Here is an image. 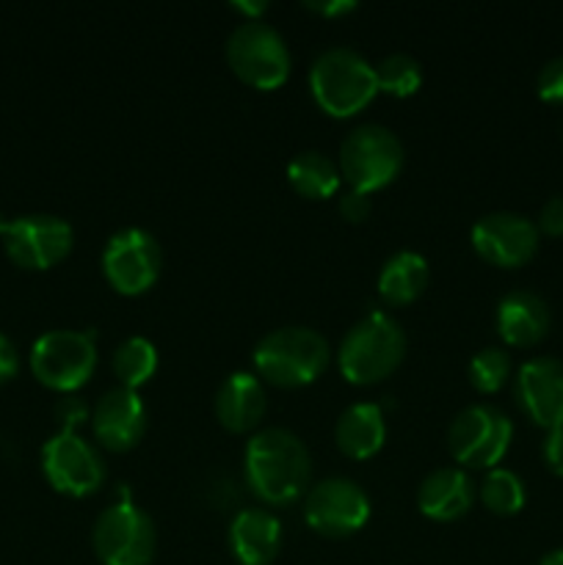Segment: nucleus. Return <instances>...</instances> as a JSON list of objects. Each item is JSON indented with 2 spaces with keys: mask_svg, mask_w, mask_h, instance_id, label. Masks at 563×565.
Instances as JSON below:
<instances>
[{
  "mask_svg": "<svg viewBox=\"0 0 563 565\" xmlns=\"http://www.w3.org/2000/svg\"><path fill=\"white\" fill-rule=\"evenodd\" d=\"M539 226L528 215L508 213V210L484 215L469 232L475 254L497 268H519L530 263L539 252Z\"/></svg>",
  "mask_w": 563,
  "mask_h": 565,
  "instance_id": "4468645a",
  "label": "nucleus"
},
{
  "mask_svg": "<svg viewBox=\"0 0 563 565\" xmlns=\"http://www.w3.org/2000/svg\"><path fill=\"white\" fill-rule=\"evenodd\" d=\"M309 92L318 108L348 119L368 108L379 94L375 66L351 47H329L309 66Z\"/></svg>",
  "mask_w": 563,
  "mask_h": 565,
  "instance_id": "7ed1b4c3",
  "label": "nucleus"
},
{
  "mask_svg": "<svg viewBox=\"0 0 563 565\" xmlns=\"http://www.w3.org/2000/svg\"><path fill=\"white\" fill-rule=\"evenodd\" d=\"M92 546L103 565H149L158 546V533L141 508L132 502H116L94 522Z\"/></svg>",
  "mask_w": 563,
  "mask_h": 565,
  "instance_id": "1a4fd4ad",
  "label": "nucleus"
},
{
  "mask_svg": "<svg viewBox=\"0 0 563 565\" xmlns=\"http://www.w3.org/2000/svg\"><path fill=\"white\" fill-rule=\"evenodd\" d=\"M163 254L147 230L127 226L114 232L103 248V274L121 296H141L158 281Z\"/></svg>",
  "mask_w": 563,
  "mask_h": 565,
  "instance_id": "f8f14e48",
  "label": "nucleus"
},
{
  "mask_svg": "<svg viewBox=\"0 0 563 565\" xmlns=\"http://www.w3.org/2000/svg\"><path fill=\"white\" fill-rule=\"evenodd\" d=\"M309 11H315V14L326 17V20H331V17H342V14H351L353 9H357V3L353 0H329V3H304Z\"/></svg>",
  "mask_w": 563,
  "mask_h": 565,
  "instance_id": "72a5a7b5",
  "label": "nucleus"
},
{
  "mask_svg": "<svg viewBox=\"0 0 563 565\" xmlns=\"http://www.w3.org/2000/svg\"><path fill=\"white\" fill-rule=\"evenodd\" d=\"M110 370H114L119 386L136 390L147 384L158 373V348L147 337H127L116 345L110 356Z\"/></svg>",
  "mask_w": 563,
  "mask_h": 565,
  "instance_id": "b1692460",
  "label": "nucleus"
},
{
  "mask_svg": "<svg viewBox=\"0 0 563 565\" xmlns=\"http://www.w3.org/2000/svg\"><path fill=\"white\" fill-rule=\"evenodd\" d=\"M340 174L351 191L375 193L395 182L403 169V143L390 127L362 125L340 147Z\"/></svg>",
  "mask_w": 563,
  "mask_h": 565,
  "instance_id": "423d86ee",
  "label": "nucleus"
},
{
  "mask_svg": "<svg viewBox=\"0 0 563 565\" xmlns=\"http://www.w3.org/2000/svg\"><path fill=\"white\" fill-rule=\"evenodd\" d=\"M42 472L55 491L66 497L97 494L108 478L103 456L75 430H59L42 447Z\"/></svg>",
  "mask_w": 563,
  "mask_h": 565,
  "instance_id": "9d476101",
  "label": "nucleus"
},
{
  "mask_svg": "<svg viewBox=\"0 0 563 565\" xmlns=\"http://www.w3.org/2000/svg\"><path fill=\"white\" fill-rule=\"evenodd\" d=\"M304 519L326 539H348L370 519V497L348 478H326L309 486L304 497Z\"/></svg>",
  "mask_w": 563,
  "mask_h": 565,
  "instance_id": "ddd939ff",
  "label": "nucleus"
},
{
  "mask_svg": "<svg viewBox=\"0 0 563 565\" xmlns=\"http://www.w3.org/2000/svg\"><path fill=\"white\" fill-rule=\"evenodd\" d=\"M467 375L475 390L484 392V395H495L506 386L508 375H511V356L502 348H484L469 359Z\"/></svg>",
  "mask_w": 563,
  "mask_h": 565,
  "instance_id": "bb28decb",
  "label": "nucleus"
},
{
  "mask_svg": "<svg viewBox=\"0 0 563 565\" xmlns=\"http://www.w3.org/2000/svg\"><path fill=\"white\" fill-rule=\"evenodd\" d=\"M403 356H406V331L392 315L375 309L353 323L346 340L340 342L337 364L348 384L370 386L395 373Z\"/></svg>",
  "mask_w": 563,
  "mask_h": 565,
  "instance_id": "f03ea898",
  "label": "nucleus"
},
{
  "mask_svg": "<svg viewBox=\"0 0 563 565\" xmlns=\"http://www.w3.org/2000/svg\"><path fill=\"white\" fill-rule=\"evenodd\" d=\"M475 500H478V486L458 467L436 469L417 489V508L434 522H456L467 516Z\"/></svg>",
  "mask_w": 563,
  "mask_h": 565,
  "instance_id": "f3484780",
  "label": "nucleus"
},
{
  "mask_svg": "<svg viewBox=\"0 0 563 565\" xmlns=\"http://www.w3.org/2000/svg\"><path fill=\"white\" fill-rule=\"evenodd\" d=\"M287 182L304 199H329L340 191L342 174L334 160L326 158L323 152L307 149L287 163Z\"/></svg>",
  "mask_w": 563,
  "mask_h": 565,
  "instance_id": "5701e85b",
  "label": "nucleus"
},
{
  "mask_svg": "<svg viewBox=\"0 0 563 565\" xmlns=\"http://www.w3.org/2000/svg\"><path fill=\"white\" fill-rule=\"evenodd\" d=\"M511 439V419L489 403L467 406L447 428V450L453 461L469 469H495L506 458Z\"/></svg>",
  "mask_w": 563,
  "mask_h": 565,
  "instance_id": "6e6552de",
  "label": "nucleus"
},
{
  "mask_svg": "<svg viewBox=\"0 0 563 565\" xmlns=\"http://www.w3.org/2000/svg\"><path fill=\"white\" fill-rule=\"evenodd\" d=\"M370 210H373V204H370L368 193L351 191V188L340 193V215L346 221H351V224H362L370 215Z\"/></svg>",
  "mask_w": 563,
  "mask_h": 565,
  "instance_id": "c85d7f7f",
  "label": "nucleus"
},
{
  "mask_svg": "<svg viewBox=\"0 0 563 565\" xmlns=\"http://www.w3.org/2000/svg\"><path fill=\"white\" fill-rule=\"evenodd\" d=\"M478 494L486 511L495 513V516H513V513L522 511L524 500H528L522 478L517 472H511V469L502 467L489 469V475L480 483Z\"/></svg>",
  "mask_w": 563,
  "mask_h": 565,
  "instance_id": "393cba45",
  "label": "nucleus"
},
{
  "mask_svg": "<svg viewBox=\"0 0 563 565\" xmlns=\"http://www.w3.org/2000/svg\"><path fill=\"white\" fill-rule=\"evenodd\" d=\"M539 565H563V550H552L541 557Z\"/></svg>",
  "mask_w": 563,
  "mask_h": 565,
  "instance_id": "c9c22d12",
  "label": "nucleus"
},
{
  "mask_svg": "<svg viewBox=\"0 0 563 565\" xmlns=\"http://www.w3.org/2000/svg\"><path fill=\"white\" fill-rule=\"evenodd\" d=\"M431 279L428 263L417 252H397L381 265L379 296L386 307H406L423 296Z\"/></svg>",
  "mask_w": 563,
  "mask_h": 565,
  "instance_id": "4be33fe9",
  "label": "nucleus"
},
{
  "mask_svg": "<svg viewBox=\"0 0 563 565\" xmlns=\"http://www.w3.org/2000/svg\"><path fill=\"white\" fill-rule=\"evenodd\" d=\"M539 97L550 105H563V55L546 61L535 77Z\"/></svg>",
  "mask_w": 563,
  "mask_h": 565,
  "instance_id": "cd10ccee",
  "label": "nucleus"
},
{
  "mask_svg": "<svg viewBox=\"0 0 563 565\" xmlns=\"http://www.w3.org/2000/svg\"><path fill=\"white\" fill-rule=\"evenodd\" d=\"M379 92L392 97H412L423 86V64L408 53H392L375 64Z\"/></svg>",
  "mask_w": 563,
  "mask_h": 565,
  "instance_id": "a878e982",
  "label": "nucleus"
},
{
  "mask_svg": "<svg viewBox=\"0 0 563 565\" xmlns=\"http://www.w3.org/2000/svg\"><path fill=\"white\" fill-rule=\"evenodd\" d=\"M334 441L342 456L353 458V461L373 458L386 441V423L379 403L348 406L334 425Z\"/></svg>",
  "mask_w": 563,
  "mask_h": 565,
  "instance_id": "412c9836",
  "label": "nucleus"
},
{
  "mask_svg": "<svg viewBox=\"0 0 563 565\" xmlns=\"http://www.w3.org/2000/svg\"><path fill=\"white\" fill-rule=\"evenodd\" d=\"M59 417L61 423H64L61 430H75L77 425L88 419V408L83 406L81 401H75V397H64V401L59 403Z\"/></svg>",
  "mask_w": 563,
  "mask_h": 565,
  "instance_id": "2f4dec72",
  "label": "nucleus"
},
{
  "mask_svg": "<svg viewBox=\"0 0 563 565\" xmlns=\"http://www.w3.org/2000/svg\"><path fill=\"white\" fill-rule=\"evenodd\" d=\"M31 370L47 390L75 392L97 370L94 331L53 329L31 348Z\"/></svg>",
  "mask_w": 563,
  "mask_h": 565,
  "instance_id": "0eeeda50",
  "label": "nucleus"
},
{
  "mask_svg": "<svg viewBox=\"0 0 563 565\" xmlns=\"http://www.w3.org/2000/svg\"><path fill=\"white\" fill-rule=\"evenodd\" d=\"M17 370H20V353H17L14 342L9 337L0 334V384L14 379Z\"/></svg>",
  "mask_w": 563,
  "mask_h": 565,
  "instance_id": "473e14b6",
  "label": "nucleus"
},
{
  "mask_svg": "<svg viewBox=\"0 0 563 565\" xmlns=\"http://www.w3.org/2000/svg\"><path fill=\"white\" fill-rule=\"evenodd\" d=\"M230 550L241 565H270L282 550V524L265 508H246L230 522Z\"/></svg>",
  "mask_w": 563,
  "mask_h": 565,
  "instance_id": "6ab92c4d",
  "label": "nucleus"
},
{
  "mask_svg": "<svg viewBox=\"0 0 563 565\" xmlns=\"http://www.w3.org/2000/svg\"><path fill=\"white\" fill-rule=\"evenodd\" d=\"M243 475L265 505H290L309 491L312 458L293 430L263 428L248 439Z\"/></svg>",
  "mask_w": 563,
  "mask_h": 565,
  "instance_id": "f257e3e1",
  "label": "nucleus"
},
{
  "mask_svg": "<svg viewBox=\"0 0 563 565\" xmlns=\"http://www.w3.org/2000/svg\"><path fill=\"white\" fill-rule=\"evenodd\" d=\"M517 403L539 428H563V362L535 356L517 373Z\"/></svg>",
  "mask_w": 563,
  "mask_h": 565,
  "instance_id": "dca6fc26",
  "label": "nucleus"
},
{
  "mask_svg": "<svg viewBox=\"0 0 563 565\" xmlns=\"http://www.w3.org/2000/svg\"><path fill=\"white\" fill-rule=\"evenodd\" d=\"M232 9H235L237 14L246 17V20H259V17H263L265 11H268V3H265V0H259V3H246V0H235V3H232Z\"/></svg>",
  "mask_w": 563,
  "mask_h": 565,
  "instance_id": "f704fd0d",
  "label": "nucleus"
},
{
  "mask_svg": "<svg viewBox=\"0 0 563 565\" xmlns=\"http://www.w3.org/2000/svg\"><path fill=\"white\" fill-rule=\"evenodd\" d=\"M541 458H544V467L552 475L563 478V428L546 430L544 445H541Z\"/></svg>",
  "mask_w": 563,
  "mask_h": 565,
  "instance_id": "7c9ffc66",
  "label": "nucleus"
},
{
  "mask_svg": "<svg viewBox=\"0 0 563 565\" xmlns=\"http://www.w3.org/2000/svg\"><path fill=\"white\" fill-rule=\"evenodd\" d=\"M6 254L20 268L47 270L59 265L75 246V232L64 218L50 213L20 215L0 224Z\"/></svg>",
  "mask_w": 563,
  "mask_h": 565,
  "instance_id": "9b49d317",
  "label": "nucleus"
},
{
  "mask_svg": "<svg viewBox=\"0 0 563 565\" xmlns=\"http://www.w3.org/2000/svg\"><path fill=\"white\" fill-rule=\"evenodd\" d=\"M329 342L320 331L307 326L274 329L254 348V367L265 381L285 390L307 386L329 364Z\"/></svg>",
  "mask_w": 563,
  "mask_h": 565,
  "instance_id": "20e7f679",
  "label": "nucleus"
},
{
  "mask_svg": "<svg viewBox=\"0 0 563 565\" xmlns=\"http://www.w3.org/2000/svg\"><path fill=\"white\" fill-rule=\"evenodd\" d=\"M92 428L99 445L110 452L132 450L147 434V406L136 390L114 386L92 408Z\"/></svg>",
  "mask_w": 563,
  "mask_h": 565,
  "instance_id": "2eb2a0df",
  "label": "nucleus"
},
{
  "mask_svg": "<svg viewBox=\"0 0 563 565\" xmlns=\"http://www.w3.org/2000/svg\"><path fill=\"white\" fill-rule=\"evenodd\" d=\"M215 417L230 434H246L265 417V390L254 373H230L215 392Z\"/></svg>",
  "mask_w": 563,
  "mask_h": 565,
  "instance_id": "aec40b11",
  "label": "nucleus"
},
{
  "mask_svg": "<svg viewBox=\"0 0 563 565\" xmlns=\"http://www.w3.org/2000/svg\"><path fill=\"white\" fill-rule=\"evenodd\" d=\"M226 64L246 86L274 92L290 77V47L265 20H243L226 39Z\"/></svg>",
  "mask_w": 563,
  "mask_h": 565,
  "instance_id": "39448f33",
  "label": "nucleus"
},
{
  "mask_svg": "<svg viewBox=\"0 0 563 565\" xmlns=\"http://www.w3.org/2000/svg\"><path fill=\"white\" fill-rule=\"evenodd\" d=\"M539 232L550 237H563V193L552 196L539 213Z\"/></svg>",
  "mask_w": 563,
  "mask_h": 565,
  "instance_id": "c756f323",
  "label": "nucleus"
},
{
  "mask_svg": "<svg viewBox=\"0 0 563 565\" xmlns=\"http://www.w3.org/2000/svg\"><path fill=\"white\" fill-rule=\"evenodd\" d=\"M497 334L511 348H533L550 331V307L530 290H513L497 303Z\"/></svg>",
  "mask_w": 563,
  "mask_h": 565,
  "instance_id": "a211bd4d",
  "label": "nucleus"
}]
</instances>
